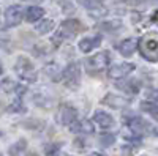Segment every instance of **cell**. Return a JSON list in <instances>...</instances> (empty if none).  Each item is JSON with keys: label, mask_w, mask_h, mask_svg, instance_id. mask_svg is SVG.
Segmentation results:
<instances>
[{"label": "cell", "mask_w": 158, "mask_h": 156, "mask_svg": "<svg viewBox=\"0 0 158 156\" xmlns=\"http://www.w3.org/2000/svg\"><path fill=\"white\" fill-rule=\"evenodd\" d=\"M85 30V25L79 21V19H65L60 27L57 30V33L54 35V38H52V41H54V44H62L63 41L70 40V38L76 36L77 33H81Z\"/></svg>", "instance_id": "cell-1"}, {"label": "cell", "mask_w": 158, "mask_h": 156, "mask_svg": "<svg viewBox=\"0 0 158 156\" xmlns=\"http://www.w3.org/2000/svg\"><path fill=\"white\" fill-rule=\"evenodd\" d=\"M13 70H15V73L18 74L19 79L25 84H33L38 81V71L35 68L33 62L29 57H24V55L18 57Z\"/></svg>", "instance_id": "cell-2"}, {"label": "cell", "mask_w": 158, "mask_h": 156, "mask_svg": "<svg viewBox=\"0 0 158 156\" xmlns=\"http://www.w3.org/2000/svg\"><path fill=\"white\" fill-rule=\"evenodd\" d=\"M111 52L109 50H100L97 54L90 55L84 60V66L87 70V73L90 74H97L100 71L109 70L111 68Z\"/></svg>", "instance_id": "cell-3"}, {"label": "cell", "mask_w": 158, "mask_h": 156, "mask_svg": "<svg viewBox=\"0 0 158 156\" xmlns=\"http://www.w3.org/2000/svg\"><path fill=\"white\" fill-rule=\"evenodd\" d=\"M139 54L149 62H158V33H147L139 38Z\"/></svg>", "instance_id": "cell-4"}, {"label": "cell", "mask_w": 158, "mask_h": 156, "mask_svg": "<svg viewBox=\"0 0 158 156\" xmlns=\"http://www.w3.org/2000/svg\"><path fill=\"white\" fill-rule=\"evenodd\" d=\"M81 77H82V73H81V62H71L67 68L62 71V76H60V81L62 84L70 88V90H77L79 85H81Z\"/></svg>", "instance_id": "cell-5"}, {"label": "cell", "mask_w": 158, "mask_h": 156, "mask_svg": "<svg viewBox=\"0 0 158 156\" xmlns=\"http://www.w3.org/2000/svg\"><path fill=\"white\" fill-rule=\"evenodd\" d=\"M24 19V8L18 3L10 5L3 11V29H11V27H18Z\"/></svg>", "instance_id": "cell-6"}, {"label": "cell", "mask_w": 158, "mask_h": 156, "mask_svg": "<svg viewBox=\"0 0 158 156\" xmlns=\"http://www.w3.org/2000/svg\"><path fill=\"white\" fill-rule=\"evenodd\" d=\"M123 122L130 128V131L138 134V136H144V134L153 131L152 126L144 120L142 117H138V115H128L127 114V115H123Z\"/></svg>", "instance_id": "cell-7"}, {"label": "cell", "mask_w": 158, "mask_h": 156, "mask_svg": "<svg viewBox=\"0 0 158 156\" xmlns=\"http://www.w3.org/2000/svg\"><path fill=\"white\" fill-rule=\"evenodd\" d=\"M56 120L62 126H71L77 120V110L68 102H63L59 106V110L56 114Z\"/></svg>", "instance_id": "cell-8"}, {"label": "cell", "mask_w": 158, "mask_h": 156, "mask_svg": "<svg viewBox=\"0 0 158 156\" xmlns=\"http://www.w3.org/2000/svg\"><path fill=\"white\" fill-rule=\"evenodd\" d=\"M135 70H136L135 63L123 62V63H118V65H112V66L108 70V76H109V79H114V81H123Z\"/></svg>", "instance_id": "cell-9"}, {"label": "cell", "mask_w": 158, "mask_h": 156, "mask_svg": "<svg viewBox=\"0 0 158 156\" xmlns=\"http://www.w3.org/2000/svg\"><path fill=\"white\" fill-rule=\"evenodd\" d=\"M76 3L84 6L89 11V14L97 18V19L108 14V8L104 6V3L101 0H76Z\"/></svg>", "instance_id": "cell-10"}, {"label": "cell", "mask_w": 158, "mask_h": 156, "mask_svg": "<svg viewBox=\"0 0 158 156\" xmlns=\"http://www.w3.org/2000/svg\"><path fill=\"white\" fill-rule=\"evenodd\" d=\"M117 50L122 57L130 58L136 50H139V38H135V36L125 38V40H122L117 44Z\"/></svg>", "instance_id": "cell-11"}, {"label": "cell", "mask_w": 158, "mask_h": 156, "mask_svg": "<svg viewBox=\"0 0 158 156\" xmlns=\"http://www.w3.org/2000/svg\"><path fill=\"white\" fill-rule=\"evenodd\" d=\"M103 41V35L101 33H97L94 36H85L82 38L81 41L77 43V47L81 52H84V54H89V52H92L94 49H97Z\"/></svg>", "instance_id": "cell-12"}, {"label": "cell", "mask_w": 158, "mask_h": 156, "mask_svg": "<svg viewBox=\"0 0 158 156\" xmlns=\"http://www.w3.org/2000/svg\"><path fill=\"white\" fill-rule=\"evenodd\" d=\"M94 123H97L101 129H111L115 125V120L111 114L106 110H95L94 114Z\"/></svg>", "instance_id": "cell-13"}, {"label": "cell", "mask_w": 158, "mask_h": 156, "mask_svg": "<svg viewBox=\"0 0 158 156\" xmlns=\"http://www.w3.org/2000/svg\"><path fill=\"white\" fill-rule=\"evenodd\" d=\"M68 128H70L71 133H76V134H92V133L95 131L94 123H92L90 120H87V118H77Z\"/></svg>", "instance_id": "cell-14"}, {"label": "cell", "mask_w": 158, "mask_h": 156, "mask_svg": "<svg viewBox=\"0 0 158 156\" xmlns=\"http://www.w3.org/2000/svg\"><path fill=\"white\" fill-rule=\"evenodd\" d=\"M44 18V10L40 5H32L29 8H25L24 11V21L29 24H36Z\"/></svg>", "instance_id": "cell-15"}, {"label": "cell", "mask_w": 158, "mask_h": 156, "mask_svg": "<svg viewBox=\"0 0 158 156\" xmlns=\"http://www.w3.org/2000/svg\"><path fill=\"white\" fill-rule=\"evenodd\" d=\"M128 102H130L128 98L118 96V95H112V93H108L106 96L101 99V104H106V106L114 107V109H123Z\"/></svg>", "instance_id": "cell-16"}, {"label": "cell", "mask_w": 158, "mask_h": 156, "mask_svg": "<svg viewBox=\"0 0 158 156\" xmlns=\"http://www.w3.org/2000/svg\"><path fill=\"white\" fill-rule=\"evenodd\" d=\"M33 102H35V106L38 107H43V109H48L52 106V98L46 93V90L41 88V90H38V92L33 93Z\"/></svg>", "instance_id": "cell-17"}, {"label": "cell", "mask_w": 158, "mask_h": 156, "mask_svg": "<svg viewBox=\"0 0 158 156\" xmlns=\"http://www.w3.org/2000/svg\"><path fill=\"white\" fill-rule=\"evenodd\" d=\"M54 29H56V21L54 19H41L40 22H36V25H35V32L38 35L51 33Z\"/></svg>", "instance_id": "cell-18"}, {"label": "cell", "mask_w": 158, "mask_h": 156, "mask_svg": "<svg viewBox=\"0 0 158 156\" xmlns=\"http://www.w3.org/2000/svg\"><path fill=\"white\" fill-rule=\"evenodd\" d=\"M117 88L118 90H123L125 93H128V95H136L138 92H139V81H136V79H130V81H125L123 79V82H120V84H117Z\"/></svg>", "instance_id": "cell-19"}, {"label": "cell", "mask_w": 158, "mask_h": 156, "mask_svg": "<svg viewBox=\"0 0 158 156\" xmlns=\"http://www.w3.org/2000/svg\"><path fill=\"white\" fill-rule=\"evenodd\" d=\"M139 107H141V110H144L146 114H149L153 120L158 122V102L150 101V99H144V101H141Z\"/></svg>", "instance_id": "cell-20"}, {"label": "cell", "mask_w": 158, "mask_h": 156, "mask_svg": "<svg viewBox=\"0 0 158 156\" xmlns=\"http://www.w3.org/2000/svg\"><path fill=\"white\" fill-rule=\"evenodd\" d=\"M25 110H27V107H25V104H24L21 96L13 98V101L10 102V106L6 107V112H10V114H24Z\"/></svg>", "instance_id": "cell-21"}, {"label": "cell", "mask_w": 158, "mask_h": 156, "mask_svg": "<svg viewBox=\"0 0 158 156\" xmlns=\"http://www.w3.org/2000/svg\"><path fill=\"white\" fill-rule=\"evenodd\" d=\"M25 148H27V140L25 139H19L16 140L15 144H11L10 148H8V154L10 156H19L25 151Z\"/></svg>", "instance_id": "cell-22"}, {"label": "cell", "mask_w": 158, "mask_h": 156, "mask_svg": "<svg viewBox=\"0 0 158 156\" xmlns=\"http://www.w3.org/2000/svg\"><path fill=\"white\" fill-rule=\"evenodd\" d=\"M18 82H15V81H13L11 79V77H3V79H2V90H3V92L5 93H16V88H18Z\"/></svg>", "instance_id": "cell-23"}, {"label": "cell", "mask_w": 158, "mask_h": 156, "mask_svg": "<svg viewBox=\"0 0 158 156\" xmlns=\"http://www.w3.org/2000/svg\"><path fill=\"white\" fill-rule=\"evenodd\" d=\"M98 142H100V145H103V147H111L114 142H115V136L114 134H109V133L101 134L100 139H98Z\"/></svg>", "instance_id": "cell-24"}, {"label": "cell", "mask_w": 158, "mask_h": 156, "mask_svg": "<svg viewBox=\"0 0 158 156\" xmlns=\"http://www.w3.org/2000/svg\"><path fill=\"white\" fill-rule=\"evenodd\" d=\"M122 24L118 21H108V22H100L98 24V29H103V30H115V29H120Z\"/></svg>", "instance_id": "cell-25"}, {"label": "cell", "mask_w": 158, "mask_h": 156, "mask_svg": "<svg viewBox=\"0 0 158 156\" xmlns=\"http://www.w3.org/2000/svg\"><path fill=\"white\" fill-rule=\"evenodd\" d=\"M60 151V144H46L44 145V154L46 156H57Z\"/></svg>", "instance_id": "cell-26"}, {"label": "cell", "mask_w": 158, "mask_h": 156, "mask_svg": "<svg viewBox=\"0 0 158 156\" xmlns=\"http://www.w3.org/2000/svg\"><path fill=\"white\" fill-rule=\"evenodd\" d=\"M24 126L29 129H41L44 126V123L41 120H27V122H24Z\"/></svg>", "instance_id": "cell-27"}, {"label": "cell", "mask_w": 158, "mask_h": 156, "mask_svg": "<svg viewBox=\"0 0 158 156\" xmlns=\"http://www.w3.org/2000/svg\"><path fill=\"white\" fill-rule=\"evenodd\" d=\"M149 96H150V98H149L150 101H155V102H156V101H158V90H150Z\"/></svg>", "instance_id": "cell-28"}, {"label": "cell", "mask_w": 158, "mask_h": 156, "mask_svg": "<svg viewBox=\"0 0 158 156\" xmlns=\"http://www.w3.org/2000/svg\"><path fill=\"white\" fill-rule=\"evenodd\" d=\"M85 156H106V154L100 153V151H92V153H89V154H85Z\"/></svg>", "instance_id": "cell-29"}, {"label": "cell", "mask_w": 158, "mask_h": 156, "mask_svg": "<svg viewBox=\"0 0 158 156\" xmlns=\"http://www.w3.org/2000/svg\"><path fill=\"white\" fill-rule=\"evenodd\" d=\"M24 2H27V3H29V2H32L33 5H40V3L43 2V0H24Z\"/></svg>", "instance_id": "cell-30"}, {"label": "cell", "mask_w": 158, "mask_h": 156, "mask_svg": "<svg viewBox=\"0 0 158 156\" xmlns=\"http://www.w3.org/2000/svg\"><path fill=\"white\" fill-rule=\"evenodd\" d=\"M27 156H38V154H36V153H29Z\"/></svg>", "instance_id": "cell-31"}, {"label": "cell", "mask_w": 158, "mask_h": 156, "mask_svg": "<svg viewBox=\"0 0 158 156\" xmlns=\"http://www.w3.org/2000/svg\"><path fill=\"white\" fill-rule=\"evenodd\" d=\"M155 134H156V136H158V128H156V129H155Z\"/></svg>", "instance_id": "cell-32"}]
</instances>
